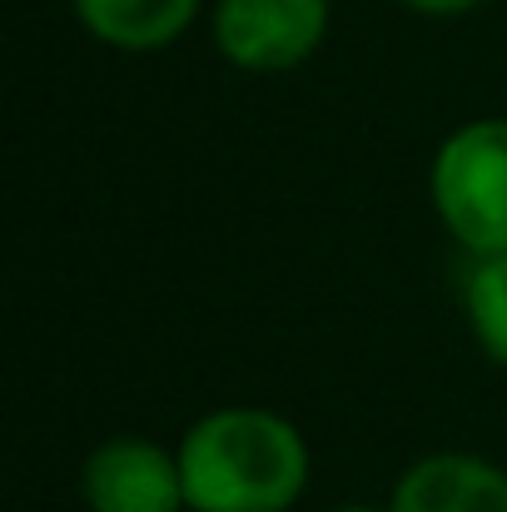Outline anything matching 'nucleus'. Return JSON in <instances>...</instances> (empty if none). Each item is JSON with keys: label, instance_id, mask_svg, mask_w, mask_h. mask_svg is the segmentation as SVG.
Instances as JSON below:
<instances>
[{"label": "nucleus", "instance_id": "f257e3e1", "mask_svg": "<svg viewBox=\"0 0 507 512\" xmlns=\"http://www.w3.org/2000/svg\"><path fill=\"white\" fill-rule=\"evenodd\" d=\"M194 512H284L309 483V448L284 413L214 408L179 443Z\"/></svg>", "mask_w": 507, "mask_h": 512}, {"label": "nucleus", "instance_id": "f03ea898", "mask_svg": "<svg viewBox=\"0 0 507 512\" xmlns=\"http://www.w3.org/2000/svg\"><path fill=\"white\" fill-rule=\"evenodd\" d=\"M433 209L473 259L507 254V120H473L443 140Z\"/></svg>", "mask_w": 507, "mask_h": 512}, {"label": "nucleus", "instance_id": "7ed1b4c3", "mask_svg": "<svg viewBox=\"0 0 507 512\" xmlns=\"http://www.w3.org/2000/svg\"><path fill=\"white\" fill-rule=\"evenodd\" d=\"M329 35V0H219L214 45L229 65L279 75L304 65Z\"/></svg>", "mask_w": 507, "mask_h": 512}, {"label": "nucleus", "instance_id": "20e7f679", "mask_svg": "<svg viewBox=\"0 0 507 512\" xmlns=\"http://www.w3.org/2000/svg\"><path fill=\"white\" fill-rule=\"evenodd\" d=\"M90 512H179L189 508L179 453L150 438H110L80 468Z\"/></svg>", "mask_w": 507, "mask_h": 512}, {"label": "nucleus", "instance_id": "39448f33", "mask_svg": "<svg viewBox=\"0 0 507 512\" xmlns=\"http://www.w3.org/2000/svg\"><path fill=\"white\" fill-rule=\"evenodd\" d=\"M393 512H507V473L478 453H428L398 488Z\"/></svg>", "mask_w": 507, "mask_h": 512}, {"label": "nucleus", "instance_id": "423d86ee", "mask_svg": "<svg viewBox=\"0 0 507 512\" xmlns=\"http://www.w3.org/2000/svg\"><path fill=\"white\" fill-rule=\"evenodd\" d=\"M75 15L115 50H165L194 25L199 0H75Z\"/></svg>", "mask_w": 507, "mask_h": 512}, {"label": "nucleus", "instance_id": "0eeeda50", "mask_svg": "<svg viewBox=\"0 0 507 512\" xmlns=\"http://www.w3.org/2000/svg\"><path fill=\"white\" fill-rule=\"evenodd\" d=\"M468 324L483 343V353L507 368V254H478L463 279Z\"/></svg>", "mask_w": 507, "mask_h": 512}, {"label": "nucleus", "instance_id": "6e6552de", "mask_svg": "<svg viewBox=\"0 0 507 512\" xmlns=\"http://www.w3.org/2000/svg\"><path fill=\"white\" fill-rule=\"evenodd\" d=\"M408 10H418V15H438V20H448V15H468L478 0H403Z\"/></svg>", "mask_w": 507, "mask_h": 512}, {"label": "nucleus", "instance_id": "1a4fd4ad", "mask_svg": "<svg viewBox=\"0 0 507 512\" xmlns=\"http://www.w3.org/2000/svg\"><path fill=\"white\" fill-rule=\"evenodd\" d=\"M334 512H393V508H378V503H338Z\"/></svg>", "mask_w": 507, "mask_h": 512}]
</instances>
